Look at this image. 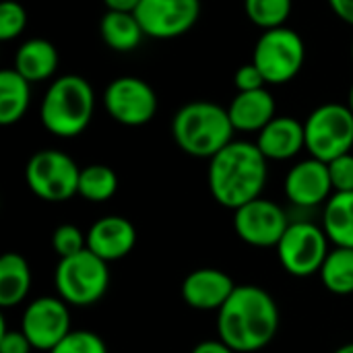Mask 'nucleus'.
<instances>
[{
    "mask_svg": "<svg viewBox=\"0 0 353 353\" xmlns=\"http://www.w3.org/2000/svg\"><path fill=\"white\" fill-rule=\"evenodd\" d=\"M304 60V39L290 27L263 31L252 52V62L263 72L267 85H285L294 81L300 74Z\"/></svg>",
    "mask_w": 353,
    "mask_h": 353,
    "instance_id": "nucleus-8",
    "label": "nucleus"
},
{
    "mask_svg": "<svg viewBox=\"0 0 353 353\" xmlns=\"http://www.w3.org/2000/svg\"><path fill=\"white\" fill-rule=\"evenodd\" d=\"M31 350L33 345L21 329L8 331L4 323H0V353H31Z\"/></svg>",
    "mask_w": 353,
    "mask_h": 353,
    "instance_id": "nucleus-32",
    "label": "nucleus"
},
{
    "mask_svg": "<svg viewBox=\"0 0 353 353\" xmlns=\"http://www.w3.org/2000/svg\"><path fill=\"white\" fill-rule=\"evenodd\" d=\"M31 288V269L25 256L6 252L0 259V306L12 308L21 304Z\"/></svg>",
    "mask_w": 353,
    "mask_h": 353,
    "instance_id": "nucleus-23",
    "label": "nucleus"
},
{
    "mask_svg": "<svg viewBox=\"0 0 353 353\" xmlns=\"http://www.w3.org/2000/svg\"><path fill=\"white\" fill-rule=\"evenodd\" d=\"M333 353H353V343H347V345H341L339 350H335Z\"/></svg>",
    "mask_w": 353,
    "mask_h": 353,
    "instance_id": "nucleus-36",
    "label": "nucleus"
},
{
    "mask_svg": "<svg viewBox=\"0 0 353 353\" xmlns=\"http://www.w3.org/2000/svg\"><path fill=\"white\" fill-rule=\"evenodd\" d=\"M21 331L39 352H52L72 329H70V310L62 298L41 296L27 304L21 316Z\"/></svg>",
    "mask_w": 353,
    "mask_h": 353,
    "instance_id": "nucleus-13",
    "label": "nucleus"
},
{
    "mask_svg": "<svg viewBox=\"0 0 353 353\" xmlns=\"http://www.w3.org/2000/svg\"><path fill=\"white\" fill-rule=\"evenodd\" d=\"M323 230L341 248H353V192H333L323 209Z\"/></svg>",
    "mask_w": 353,
    "mask_h": 353,
    "instance_id": "nucleus-21",
    "label": "nucleus"
},
{
    "mask_svg": "<svg viewBox=\"0 0 353 353\" xmlns=\"http://www.w3.org/2000/svg\"><path fill=\"white\" fill-rule=\"evenodd\" d=\"M238 285L221 269H196L182 281L184 302L203 312H219Z\"/></svg>",
    "mask_w": 353,
    "mask_h": 353,
    "instance_id": "nucleus-16",
    "label": "nucleus"
},
{
    "mask_svg": "<svg viewBox=\"0 0 353 353\" xmlns=\"http://www.w3.org/2000/svg\"><path fill=\"white\" fill-rule=\"evenodd\" d=\"M333 192H353V155L345 153L329 161Z\"/></svg>",
    "mask_w": 353,
    "mask_h": 353,
    "instance_id": "nucleus-30",
    "label": "nucleus"
},
{
    "mask_svg": "<svg viewBox=\"0 0 353 353\" xmlns=\"http://www.w3.org/2000/svg\"><path fill=\"white\" fill-rule=\"evenodd\" d=\"M190 353H236L228 343H223L221 339H209V341H201Z\"/></svg>",
    "mask_w": 353,
    "mask_h": 353,
    "instance_id": "nucleus-34",
    "label": "nucleus"
},
{
    "mask_svg": "<svg viewBox=\"0 0 353 353\" xmlns=\"http://www.w3.org/2000/svg\"><path fill=\"white\" fill-rule=\"evenodd\" d=\"M31 103V83L23 79L14 68H4L0 72V124H17L29 110Z\"/></svg>",
    "mask_w": 353,
    "mask_h": 353,
    "instance_id": "nucleus-22",
    "label": "nucleus"
},
{
    "mask_svg": "<svg viewBox=\"0 0 353 353\" xmlns=\"http://www.w3.org/2000/svg\"><path fill=\"white\" fill-rule=\"evenodd\" d=\"M279 306L259 285H238L217 312V335L236 353L267 347L279 331Z\"/></svg>",
    "mask_w": 353,
    "mask_h": 353,
    "instance_id": "nucleus-1",
    "label": "nucleus"
},
{
    "mask_svg": "<svg viewBox=\"0 0 353 353\" xmlns=\"http://www.w3.org/2000/svg\"><path fill=\"white\" fill-rule=\"evenodd\" d=\"M234 85L238 91H254V89H263L267 85V81H265L263 72L256 68V64L250 62V64H244L236 70Z\"/></svg>",
    "mask_w": 353,
    "mask_h": 353,
    "instance_id": "nucleus-31",
    "label": "nucleus"
},
{
    "mask_svg": "<svg viewBox=\"0 0 353 353\" xmlns=\"http://www.w3.org/2000/svg\"><path fill=\"white\" fill-rule=\"evenodd\" d=\"M228 114L238 132H261L275 118V99L265 87L238 91L228 105Z\"/></svg>",
    "mask_w": 353,
    "mask_h": 353,
    "instance_id": "nucleus-18",
    "label": "nucleus"
},
{
    "mask_svg": "<svg viewBox=\"0 0 353 353\" xmlns=\"http://www.w3.org/2000/svg\"><path fill=\"white\" fill-rule=\"evenodd\" d=\"M95 110L91 83L81 74H64L50 83L39 105L43 128L60 139H74L87 130Z\"/></svg>",
    "mask_w": 353,
    "mask_h": 353,
    "instance_id": "nucleus-4",
    "label": "nucleus"
},
{
    "mask_svg": "<svg viewBox=\"0 0 353 353\" xmlns=\"http://www.w3.org/2000/svg\"><path fill=\"white\" fill-rule=\"evenodd\" d=\"M329 238L323 228L310 221H294L277 244V256L281 267L294 277H310L321 273L327 259Z\"/></svg>",
    "mask_w": 353,
    "mask_h": 353,
    "instance_id": "nucleus-9",
    "label": "nucleus"
},
{
    "mask_svg": "<svg viewBox=\"0 0 353 353\" xmlns=\"http://www.w3.org/2000/svg\"><path fill=\"white\" fill-rule=\"evenodd\" d=\"M306 151L325 163L352 153L353 112L343 103H323L304 122Z\"/></svg>",
    "mask_w": 353,
    "mask_h": 353,
    "instance_id": "nucleus-6",
    "label": "nucleus"
},
{
    "mask_svg": "<svg viewBox=\"0 0 353 353\" xmlns=\"http://www.w3.org/2000/svg\"><path fill=\"white\" fill-rule=\"evenodd\" d=\"M347 108L353 112V85L352 89H350V97H347Z\"/></svg>",
    "mask_w": 353,
    "mask_h": 353,
    "instance_id": "nucleus-37",
    "label": "nucleus"
},
{
    "mask_svg": "<svg viewBox=\"0 0 353 353\" xmlns=\"http://www.w3.org/2000/svg\"><path fill=\"white\" fill-rule=\"evenodd\" d=\"M244 12L263 31L285 27L292 14V0H244Z\"/></svg>",
    "mask_w": 353,
    "mask_h": 353,
    "instance_id": "nucleus-26",
    "label": "nucleus"
},
{
    "mask_svg": "<svg viewBox=\"0 0 353 353\" xmlns=\"http://www.w3.org/2000/svg\"><path fill=\"white\" fill-rule=\"evenodd\" d=\"M81 168L58 149H43L29 157L25 165L27 188L41 201L62 203L79 194Z\"/></svg>",
    "mask_w": 353,
    "mask_h": 353,
    "instance_id": "nucleus-7",
    "label": "nucleus"
},
{
    "mask_svg": "<svg viewBox=\"0 0 353 353\" xmlns=\"http://www.w3.org/2000/svg\"><path fill=\"white\" fill-rule=\"evenodd\" d=\"M99 35L114 52H132L147 37L137 14L124 10H108L99 21Z\"/></svg>",
    "mask_w": 353,
    "mask_h": 353,
    "instance_id": "nucleus-20",
    "label": "nucleus"
},
{
    "mask_svg": "<svg viewBox=\"0 0 353 353\" xmlns=\"http://www.w3.org/2000/svg\"><path fill=\"white\" fill-rule=\"evenodd\" d=\"M352 60H353V41H352Z\"/></svg>",
    "mask_w": 353,
    "mask_h": 353,
    "instance_id": "nucleus-38",
    "label": "nucleus"
},
{
    "mask_svg": "<svg viewBox=\"0 0 353 353\" xmlns=\"http://www.w3.org/2000/svg\"><path fill=\"white\" fill-rule=\"evenodd\" d=\"M108 10H124V12H134L141 0H103Z\"/></svg>",
    "mask_w": 353,
    "mask_h": 353,
    "instance_id": "nucleus-35",
    "label": "nucleus"
},
{
    "mask_svg": "<svg viewBox=\"0 0 353 353\" xmlns=\"http://www.w3.org/2000/svg\"><path fill=\"white\" fill-rule=\"evenodd\" d=\"M134 244L137 230L130 219L120 215H105L97 219L87 232V250L105 263L128 256Z\"/></svg>",
    "mask_w": 353,
    "mask_h": 353,
    "instance_id": "nucleus-15",
    "label": "nucleus"
},
{
    "mask_svg": "<svg viewBox=\"0 0 353 353\" xmlns=\"http://www.w3.org/2000/svg\"><path fill=\"white\" fill-rule=\"evenodd\" d=\"M321 281L323 285L335 296H350L353 294V248L335 246L323 267H321Z\"/></svg>",
    "mask_w": 353,
    "mask_h": 353,
    "instance_id": "nucleus-24",
    "label": "nucleus"
},
{
    "mask_svg": "<svg viewBox=\"0 0 353 353\" xmlns=\"http://www.w3.org/2000/svg\"><path fill=\"white\" fill-rule=\"evenodd\" d=\"M52 246L60 259L74 256V254L87 250V234H83L72 223H64V225L56 228V232L52 236Z\"/></svg>",
    "mask_w": 353,
    "mask_h": 353,
    "instance_id": "nucleus-28",
    "label": "nucleus"
},
{
    "mask_svg": "<svg viewBox=\"0 0 353 353\" xmlns=\"http://www.w3.org/2000/svg\"><path fill=\"white\" fill-rule=\"evenodd\" d=\"M103 108L122 126H145L157 114V95L139 77H118L103 91Z\"/></svg>",
    "mask_w": 353,
    "mask_h": 353,
    "instance_id": "nucleus-10",
    "label": "nucleus"
},
{
    "mask_svg": "<svg viewBox=\"0 0 353 353\" xmlns=\"http://www.w3.org/2000/svg\"><path fill=\"white\" fill-rule=\"evenodd\" d=\"M118 190V176L110 165L91 163L81 170L79 178V196L91 203H105Z\"/></svg>",
    "mask_w": 353,
    "mask_h": 353,
    "instance_id": "nucleus-25",
    "label": "nucleus"
},
{
    "mask_svg": "<svg viewBox=\"0 0 353 353\" xmlns=\"http://www.w3.org/2000/svg\"><path fill=\"white\" fill-rule=\"evenodd\" d=\"M267 161L256 143L232 141L209 159L207 182L213 199L232 211L259 199L267 186Z\"/></svg>",
    "mask_w": 353,
    "mask_h": 353,
    "instance_id": "nucleus-2",
    "label": "nucleus"
},
{
    "mask_svg": "<svg viewBox=\"0 0 353 353\" xmlns=\"http://www.w3.org/2000/svg\"><path fill=\"white\" fill-rule=\"evenodd\" d=\"M290 228L285 211L269 199H254L234 211V230L238 238L254 248H271L281 242Z\"/></svg>",
    "mask_w": 353,
    "mask_h": 353,
    "instance_id": "nucleus-11",
    "label": "nucleus"
},
{
    "mask_svg": "<svg viewBox=\"0 0 353 353\" xmlns=\"http://www.w3.org/2000/svg\"><path fill=\"white\" fill-rule=\"evenodd\" d=\"M54 283L58 298H62L68 306H93L110 288L108 263L91 250L60 259L54 273Z\"/></svg>",
    "mask_w": 353,
    "mask_h": 353,
    "instance_id": "nucleus-5",
    "label": "nucleus"
},
{
    "mask_svg": "<svg viewBox=\"0 0 353 353\" xmlns=\"http://www.w3.org/2000/svg\"><path fill=\"white\" fill-rule=\"evenodd\" d=\"M234 124L228 108L213 101H190L172 120L174 143L190 157L211 159L234 141Z\"/></svg>",
    "mask_w": 353,
    "mask_h": 353,
    "instance_id": "nucleus-3",
    "label": "nucleus"
},
{
    "mask_svg": "<svg viewBox=\"0 0 353 353\" xmlns=\"http://www.w3.org/2000/svg\"><path fill=\"white\" fill-rule=\"evenodd\" d=\"M331 10L347 25L353 27V0H327Z\"/></svg>",
    "mask_w": 353,
    "mask_h": 353,
    "instance_id": "nucleus-33",
    "label": "nucleus"
},
{
    "mask_svg": "<svg viewBox=\"0 0 353 353\" xmlns=\"http://www.w3.org/2000/svg\"><path fill=\"white\" fill-rule=\"evenodd\" d=\"M134 14L147 37L176 39L199 23L201 0H141Z\"/></svg>",
    "mask_w": 353,
    "mask_h": 353,
    "instance_id": "nucleus-12",
    "label": "nucleus"
},
{
    "mask_svg": "<svg viewBox=\"0 0 353 353\" xmlns=\"http://www.w3.org/2000/svg\"><path fill=\"white\" fill-rule=\"evenodd\" d=\"M29 83H41L54 77L58 68V50L43 37L27 39L19 46L12 66Z\"/></svg>",
    "mask_w": 353,
    "mask_h": 353,
    "instance_id": "nucleus-19",
    "label": "nucleus"
},
{
    "mask_svg": "<svg viewBox=\"0 0 353 353\" xmlns=\"http://www.w3.org/2000/svg\"><path fill=\"white\" fill-rule=\"evenodd\" d=\"M283 188H285L288 201L296 207L312 209V207L325 205L333 192L329 163L314 159V157L296 163L288 172Z\"/></svg>",
    "mask_w": 353,
    "mask_h": 353,
    "instance_id": "nucleus-14",
    "label": "nucleus"
},
{
    "mask_svg": "<svg viewBox=\"0 0 353 353\" xmlns=\"http://www.w3.org/2000/svg\"><path fill=\"white\" fill-rule=\"evenodd\" d=\"M27 27V12L17 0H4L0 4V39H17Z\"/></svg>",
    "mask_w": 353,
    "mask_h": 353,
    "instance_id": "nucleus-29",
    "label": "nucleus"
},
{
    "mask_svg": "<svg viewBox=\"0 0 353 353\" xmlns=\"http://www.w3.org/2000/svg\"><path fill=\"white\" fill-rule=\"evenodd\" d=\"M256 147L269 161L294 159L306 149L304 122L292 116H275L256 137Z\"/></svg>",
    "mask_w": 353,
    "mask_h": 353,
    "instance_id": "nucleus-17",
    "label": "nucleus"
},
{
    "mask_svg": "<svg viewBox=\"0 0 353 353\" xmlns=\"http://www.w3.org/2000/svg\"><path fill=\"white\" fill-rule=\"evenodd\" d=\"M50 353H108V347L93 331H70Z\"/></svg>",
    "mask_w": 353,
    "mask_h": 353,
    "instance_id": "nucleus-27",
    "label": "nucleus"
}]
</instances>
